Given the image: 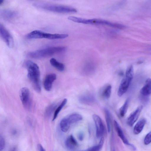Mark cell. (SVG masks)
I'll use <instances>...</instances> for the list:
<instances>
[{
  "label": "cell",
  "mask_w": 151,
  "mask_h": 151,
  "mask_svg": "<svg viewBox=\"0 0 151 151\" xmlns=\"http://www.w3.org/2000/svg\"><path fill=\"white\" fill-rule=\"evenodd\" d=\"M66 47L64 46H51L34 51L27 54L29 57L34 59H40L51 56L57 53L65 50Z\"/></svg>",
  "instance_id": "3"
},
{
  "label": "cell",
  "mask_w": 151,
  "mask_h": 151,
  "mask_svg": "<svg viewBox=\"0 0 151 151\" xmlns=\"http://www.w3.org/2000/svg\"><path fill=\"white\" fill-rule=\"evenodd\" d=\"M65 146L70 150H74L78 146V144L73 135L69 136L65 142Z\"/></svg>",
  "instance_id": "13"
},
{
  "label": "cell",
  "mask_w": 151,
  "mask_h": 151,
  "mask_svg": "<svg viewBox=\"0 0 151 151\" xmlns=\"http://www.w3.org/2000/svg\"><path fill=\"white\" fill-rule=\"evenodd\" d=\"M27 69V77L31 81L35 90L38 93L41 91L40 81V72L39 67L35 63L27 60L24 63Z\"/></svg>",
  "instance_id": "1"
},
{
  "label": "cell",
  "mask_w": 151,
  "mask_h": 151,
  "mask_svg": "<svg viewBox=\"0 0 151 151\" xmlns=\"http://www.w3.org/2000/svg\"><path fill=\"white\" fill-rule=\"evenodd\" d=\"M114 126L115 129L119 137L125 145L131 146L133 149H136L132 144L129 143L128 140L125 136L124 133L118 122L115 120L114 121Z\"/></svg>",
  "instance_id": "10"
},
{
  "label": "cell",
  "mask_w": 151,
  "mask_h": 151,
  "mask_svg": "<svg viewBox=\"0 0 151 151\" xmlns=\"http://www.w3.org/2000/svg\"><path fill=\"white\" fill-rule=\"evenodd\" d=\"M67 101V100L66 99H64L61 103L59 106L55 110L54 114L52 121H54L57 117L58 115L62 109L63 107L66 104Z\"/></svg>",
  "instance_id": "23"
},
{
  "label": "cell",
  "mask_w": 151,
  "mask_h": 151,
  "mask_svg": "<svg viewBox=\"0 0 151 151\" xmlns=\"http://www.w3.org/2000/svg\"><path fill=\"white\" fill-rule=\"evenodd\" d=\"M84 136L83 133L81 132L78 135V139L82 141L83 138Z\"/></svg>",
  "instance_id": "31"
},
{
  "label": "cell",
  "mask_w": 151,
  "mask_h": 151,
  "mask_svg": "<svg viewBox=\"0 0 151 151\" xmlns=\"http://www.w3.org/2000/svg\"><path fill=\"white\" fill-rule=\"evenodd\" d=\"M0 35L1 37L9 48L14 46L13 38L9 32L1 24H0Z\"/></svg>",
  "instance_id": "6"
},
{
  "label": "cell",
  "mask_w": 151,
  "mask_h": 151,
  "mask_svg": "<svg viewBox=\"0 0 151 151\" xmlns=\"http://www.w3.org/2000/svg\"><path fill=\"white\" fill-rule=\"evenodd\" d=\"M146 122V120L142 118L139 120L136 123L133 129L134 134H139L143 130Z\"/></svg>",
  "instance_id": "16"
},
{
  "label": "cell",
  "mask_w": 151,
  "mask_h": 151,
  "mask_svg": "<svg viewBox=\"0 0 151 151\" xmlns=\"http://www.w3.org/2000/svg\"><path fill=\"white\" fill-rule=\"evenodd\" d=\"M142 109V106H140L134 111L130 114L127 120V123L129 126L130 127L132 126L136 122Z\"/></svg>",
  "instance_id": "9"
},
{
  "label": "cell",
  "mask_w": 151,
  "mask_h": 151,
  "mask_svg": "<svg viewBox=\"0 0 151 151\" xmlns=\"http://www.w3.org/2000/svg\"><path fill=\"white\" fill-rule=\"evenodd\" d=\"M104 112L107 130L108 132H109L111 130V118L110 114L109 111L106 108L104 109Z\"/></svg>",
  "instance_id": "20"
},
{
  "label": "cell",
  "mask_w": 151,
  "mask_h": 151,
  "mask_svg": "<svg viewBox=\"0 0 151 151\" xmlns=\"http://www.w3.org/2000/svg\"><path fill=\"white\" fill-rule=\"evenodd\" d=\"M33 5L39 9L59 13H74L77 12L76 9L73 7L45 2H35Z\"/></svg>",
  "instance_id": "2"
},
{
  "label": "cell",
  "mask_w": 151,
  "mask_h": 151,
  "mask_svg": "<svg viewBox=\"0 0 151 151\" xmlns=\"http://www.w3.org/2000/svg\"><path fill=\"white\" fill-rule=\"evenodd\" d=\"M5 140L4 137L1 135L0 136V151H1L4 148L5 146Z\"/></svg>",
  "instance_id": "29"
},
{
  "label": "cell",
  "mask_w": 151,
  "mask_h": 151,
  "mask_svg": "<svg viewBox=\"0 0 151 151\" xmlns=\"http://www.w3.org/2000/svg\"><path fill=\"white\" fill-rule=\"evenodd\" d=\"M104 138L102 137L100 139L98 144L87 149L86 151H99L102 148L104 144Z\"/></svg>",
  "instance_id": "25"
},
{
  "label": "cell",
  "mask_w": 151,
  "mask_h": 151,
  "mask_svg": "<svg viewBox=\"0 0 151 151\" xmlns=\"http://www.w3.org/2000/svg\"><path fill=\"white\" fill-rule=\"evenodd\" d=\"M56 78V75L53 73L49 74L46 76L43 82V86L46 91H50L51 90L52 83Z\"/></svg>",
  "instance_id": "12"
},
{
  "label": "cell",
  "mask_w": 151,
  "mask_h": 151,
  "mask_svg": "<svg viewBox=\"0 0 151 151\" xmlns=\"http://www.w3.org/2000/svg\"><path fill=\"white\" fill-rule=\"evenodd\" d=\"M68 118L71 124L76 122L82 119V116L77 113L72 114L70 115Z\"/></svg>",
  "instance_id": "21"
},
{
  "label": "cell",
  "mask_w": 151,
  "mask_h": 151,
  "mask_svg": "<svg viewBox=\"0 0 151 151\" xmlns=\"http://www.w3.org/2000/svg\"><path fill=\"white\" fill-rule=\"evenodd\" d=\"M140 93L144 96H148L151 94V78L147 79L145 85L141 89Z\"/></svg>",
  "instance_id": "14"
},
{
  "label": "cell",
  "mask_w": 151,
  "mask_h": 151,
  "mask_svg": "<svg viewBox=\"0 0 151 151\" xmlns=\"http://www.w3.org/2000/svg\"><path fill=\"white\" fill-rule=\"evenodd\" d=\"M50 64L53 67L60 71H63L65 66L63 64L58 61L55 59L52 58L50 60Z\"/></svg>",
  "instance_id": "19"
},
{
  "label": "cell",
  "mask_w": 151,
  "mask_h": 151,
  "mask_svg": "<svg viewBox=\"0 0 151 151\" xmlns=\"http://www.w3.org/2000/svg\"><path fill=\"white\" fill-rule=\"evenodd\" d=\"M67 34H51L40 30H35L28 34L26 36L28 39L45 38L50 40L64 39L68 36Z\"/></svg>",
  "instance_id": "4"
},
{
  "label": "cell",
  "mask_w": 151,
  "mask_h": 151,
  "mask_svg": "<svg viewBox=\"0 0 151 151\" xmlns=\"http://www.w3.org/2000/svg\"><path fill=\"white\" fill-rule=\"evenodd\" d=\"M71 123L68 117L63 119L60 122V127L63 132H66L69 129Z\"/></svg>",
  "instance_id": "18"
},
{
  "label": "cell",
  "mask_w": 151,
  "mask_h": 151,
  "mask_svg": "<svg viewBox=\"0 0 151 151\" xmlns=\"http://www.w3.org/2000/svg\"><path fill=\"white\" fill-rule=\"evenodd\" d=\"M19 97L24 107L28 110H30L32 103L29 89L26 87L22 88L19 92Z\"/></svg>",
  "instance_id": "5"
},
{
  "label": "cell",
  "mask_w": 151,
  "mask_h": 151,
  "mask_svg": "<svg viewBox=\"0 0 151 151\" xmlns=\"http://www.w3.org/2000/svg\"><path fill=\"white\" fill-rule=\"evenodd\" d=\"M81 23L86 24H102L111 27L117 28L118 24L117 23L111 22L108 21L98 19H87L82 18Z\"/></svg>",
  "instance_id": "7"
},
{
  "label": "cell",
  "mask_w": 151,
  "mask_h": 151,
  "mask_svg": "<svg viewBox=\"0 0 151 151\" xmlns=\"http://www.w3.org/2000/svg\"><path fill=\"white\" fill-rule=\"evenodd\" d=\"M79 99L81 103L87 104H92L95 101V99L94 96L89 94L81 96L80 97Z\"/></svg>",
  "instance_id": "15"
},
{
  "label": "cell",
  "mask_w": 151,
  "mask_h": 151,
  "mask_svg": "<svg viewBox=\"0 0 151 151\" xmlns=\"http://www.w3.org/2000/svg\"><path fill=\"white\" fill-rule=\"evenodd\" d=\"M146 3L148 4H151V0H147Z\"/></svg>",
  "instance_id": "32"
},
{
  "label": "cell",
  "mask_w": 151,
  "mask_h": 151,
  "mask_svg": "<svg viewBox=\"0 0 151 151\" xmlns=\"http://www.w3.org/2000/svg\"><path fill=\"white\" fill-rule=\"evenodd\" d=\"M96 127V135L98 138L102 137L104 132V126L100 117L98 115L93 114L92 116Z\"/></svg>",
  "instance_id": "8"
},
{
  "label": "cell",
  "mask_w": 151,
  "mask_h": 151,
  "mask_svg": "<svg viewBox=\"0 0 151 151\" xmlns=\"http://www.w3.org/2000/svg\"><path fill=\"white\" fill-rule=\"evenodd\" d=\"M132 80L126 77L122 80L118 91V95L119 96H122L127 91Z\"/></svg>",
  "instance_id": "11"
},
{
  "label": "cell",
  "mask_w": 151,
  "mask_h": 151,
  "mask_svg": "<svg viewBox=\"0 0 151 151\" xmlns=\"http://www.w3.org/2000/svg\"><path fill=\"white\" fill-rule=\"evenodd\" d=\"M111 92V86L110 85L107 86L102 91L101 95L106 99H109L110 96Z\"/></svg>",
  "instance_id": "24"
},
{
  "label": "cell",
  "mask_w": 151,
  "mask_h": 151,
  "mask_svg": "<svg viewBox=\"0 0 151 151\" xmlns=\"http://www.w3.org/2000/svg\"><path fill=\"white\" fill-rule=\"evenodd\" d=\"M1 16L6 19H10L14 17L16 15V12L8 9H4L0 12Z\"/></svg>",
  "instance_id": "17"
},
{
  "label": "cell",
  "mask_w": 151,
  "mask_h": 151,
  "mask_svg": "<svg viewBox=\"0 0 151 151\" xmlns=\"http://www.w3.org/2000/svg\"><path fill=\"white\" fill-rule=\"evenodd\" d=\"M129 101V98L127 99L119 109L120 115L122 117L124 116L127 112Z\"/></svg>",
  "instance_id": "22"
},
{
  "label": "cell",
  "mask_w": 151,
  "mask_h": 151,
  "mask_svg": "<svg viewBox=\"0 0 151 151\" xmlns=\"http://www.w3.org/2000/svg\"><path fill=\"white\" fill-rule=\"evenodd\" d=\"M144 141L145 145H148L151 142V131L146 135Z\"/></svg>",
  "instance_id": "28"
},
{
  "label": "cell",
  "mask_w": 151,
  "mask_h": 151,
  "mask_svg": "<svg viewBox=\"0 0 151 151\" xmlns=\"http://www.w3.org/2000/svg\"><path fill=\"white\" fill-rule=\"evenodd\" d=\"M119 74L120 76H122L123 75V73L122 72H120L119 73Z\"/></svg>",
  "instance_id": "34"
},
{
  "label": "cell",
  "mask_w": 151,
  "mask_h": 151,
  "mask_svg": "<svg viewBox=\"0 0 151 151\" xmlns=\"http://www.w3.org/2000/svg\"><path fill=\"white\" fill-rule=\"evenodd\" d=\"M56 106V104H51L49 106L46 110L45 115L48 117H50Z\"/></svg>",
  "instance_id": "26"
},
{
  "label": "cell",
  "mask_w": 151,
  "mask_h": 151,
  "mask_svg": "<svg viewBox=\"0 0 151 151\" xmlns=\"http://www.w3.org/2000/svg\"><path fill=\"white\" fill-rule=\"evenodd\" d=\"M4 0H0V4L1 5L3 2Z\"/></svg>",
  "instance_id": "33"
},
{
  "label": "cell",
  "mask_w": 151,
  "mask_h": 151,
  "mask_svg": "<svg viewBox=\"0 0 151 151\" xmlns=\"http://www.w3.org/2000/svg\"><path fill=\"white\" fill-rule=\"evenodd\" d=\"M134 75L133 68L132 65L129 66L126 70V77L132 79Z\"/></svg>",
  "instance_id": "27"
},
{
  "label": "cell",
  "mask_w": 151,
  "mask_h": 151,
  "mask_svg": "<svg viewBox=\"0 0 151 151\" xmlns=\"http://www.w3.org/2000/svg\"><path fill=\"white\" fill-rule=\"evenodd\" d=\"M37 148L38 150L40 151H45V149L40 144L37 145Z\"/></svg>",
  "instance_id": "30"
}]
</instances>
